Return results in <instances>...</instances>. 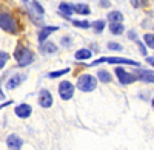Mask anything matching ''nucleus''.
<instances>
[{
	"label": "nucleus",
	"instance_id": "nucleus-1",
	"mask_svg": "<svg viewBox=\"0 0 154 150\" xmlns=\"http://www.w3.org/2000/svg\"><path fill=\"white\" fill-rule=\"evenodd\" d=\"M0 28H2L5 33L16 34L19 31V23H17V20L14 17L9 14V12L0 11Z\"/></svg>",
	"mask_w": 154,
	"mask_h": 150
},
{
	"label": "nucleus",
	"instance_id": "nucleus-2",
	"mask_svg": "<svg viewBox=\"0 0 154 150\" xmlns=\"http://www.w3.org/2000/svg\"><path fill=\"white\" fill-rule=\"evenodd\" d=\"M100 64H114V65H119V64H125V65H133V67H140L139 62L133 60V59H126V57H100L97 60H93L88 67H96Z\"/></svg>",
	"mask_w": 154,
	"mask_h": 150
},
{
	"label": "nucleus",
	"instance_id": "nucleus-3",
	"mask_svg": "<svg viewBox=\"0 0 154 150\" xmlns=\"http://www.w3.org/2000/svg\"><path fill=\"white\" fill-rule=\"evenodd\" d=\"M14 57L17 60L19 67H26V65H29V64H32V62H34V53L31 51L29 48L22 46V45L16 49Z\"/></svg>",
	"mask_w": 154,
	"mask_h": 150
},
{
	"label": "nucleus",
	"instance_id": "nucleus-4",
	"mask_svg": "<svg viewBox=\"0 0 154 150\" xmlns=\"http://www.w3.org/2000/svg\"><path fill=\"white\" fill-rule=\"evenodd\" d=\"M96 87H97V79L94 76H91V74H82V76H79V79H77V88L83 93L94 91Z\"/></svg>",
	"mask_w": 154,
	"mask_h": 150
},
{
	"label": "nucleus",
	"instance_id": "nucleus-5",
	"mask_svg": "<svg viewBox=\"0 0 154 150\" xmlns=\"http://www.w3.org/2000/svg\"><path fill=\"white\" fill-rule=\"evenodd\" d=\"M114 73H116V76H117V79H119V82H120L122 85H130V84H133V82L137 81L136 74L128 73V71H126L125 68H122V67H117V68L114 70Z\"/></svg>",
	"mask_w": 154,
	"mask_h": 150
},
{
	"label": "nucleus",
	"instance_id": "nucleus-6",
	"mask_svg": "<svg viewBox=\"0 0 154 150\" xmlns=\"http://www.w3.org/2000/svg\"><path fill=\"white\" fill-rule=\"evenodd\" d=\"M59 96L63 101H69L74 96V85L69 81H62L59 84Z\"/></svg>",
	"mask_w": 154,
	"mask_h": 150
},
{
	"label": "nucleus",
	"instance_id": "nucleus-7",
	"mask_svg": "<svg viewBox=\"0 0 154 150\" xmlns=\"http://www.w3.org/2000/svg\"><path fill=\"white\" fill-rule=\"evenodd\" d=\"M38 105L43 107V108H49L53 105V96H51V93L45 88L40 90V93H38Z\"/></svg>",
	"mask_w": 154,
	"mask_h": 150
},
{
	"label": "nucleus",
	"instance_id": "nucleus-8",
	"mask_svg": "<svg viewBox=\"0 0 154 150\" xmlns=\"http://www.w3.org/2000/svg\"><path fill=\"white\" fill-rule=\"evenodd\" d=\"M14 111H16V115L19 116V118H22V119H26V118H29L31 116V113H32V107L29 105V104H19L16 108H14Z\"/></svg>",
	"mask_w": 154,
	"mask_h": 150
},
{
	"label": "nucleus",
	"instance_id": "nucleus-9",
	"mask_svg": "<svg viewBox=\"0 0 154 150\" xmlns=\"http://www.w3.org/2000/svg\"><path fill=\"white\" fill-rule=\"evenodd\" d=\"M26 79V76L25 74H14L12 78H9L8 81H6V84H5V87H6V90H14V88H17V87Z\"/></svg>",
	"mask_w": 154,
	"mask_h": 150
},
{
	"label": "nucleus",
	"instance_id": "nucleus-10",
	"mask_svg": "<svg viewBox=\"0 0 154 150\" xmlns=\"http://www.w3.org/2000/svg\"><path fill=\"white\" fill-rule=\"evenodd\" d=\"M6 144H8L9 150H20L22 145H23V141H22L20 136H17V135H9L6 138Z\"/></svg>",
	"mask_w": 154,
	"mask_h": 150
},
{
	"label": "nucleus",
	"instance_id": "nucleus-11",
	"mask_svg": "<svg viewBox=\"0 0 154 150\" xmlns=\"http://www.w3.org/2000/svg\"><path fill=\"white\" fill-rule=\"evenodd\" d=\"M137 81H142L145 84H154V73L149 70H137Z\"/></svg>",
	"mask_w": 154,
	"mask_h": 150
},
{
	"label": "nucleus",
	"instance_id": "nucleus-12",
	"mask_svg": "<svg viewBox=\"0 0 154 150\" xmlns=\"http://www.w3.org/2000/svg\"><path fill=\"white\" fill-rule=\"evenodd\" d=\"M56 31H59V27H49V25H48V27H43L40 31H38V42L43 43L48 37L53 33H56Z\"/></svg>",
	"mask_w": 154,
	"mask_h": 150
},
{
	"label": "nucleus",
	"instance_id": "nucleus-13",
	"mask_svg": "<svg viewBox=\"0 0 154 150\" xmlns=\"http://www.w3.org/2000/svg\"><path fill=\"white\" fill-rule=\"evenodd\" d=\"M59 12H60V14L65 17V19H71L72 12H74V9H72V3L62 2V3L59 5Z\"/></svg>",
	"mask_w": 154,
	"mask_h": 150
},
{
	"label": "nucleus",
	"instance_id": "nucleus-14",
	"mask_svg": "<svg viewBox=\"0 0 154 150\" xmlns=\"http://www.w3.org/2000/svg\"><path fill=\"white\" fill-rule=\"evenodd\" d=\"M40 51H42L43 54H54V53L57 51V46H56V43H53V42L45 40L43 43H40Z\"/></svg>",
	"mask_w": 154,
	"mask_h": 150
},
{
	"label": "nucleus",
	"instance_id": "nucleus-15",
	"mask_svg": "<svg viewBox=\"0 0 154 150\" xmlns=\"http://www.w3.org/2000/svg\"><path fill=\"white\" fill-rule=\"evenodd\" d=\"M93 53H91V49H88V48H82V49H77L74 57L75 60H86V59H91Z\"/></svg>",
	"mask_w": 154,
	"mask_h": 150
},
{
	"label": "nucleus",
	"instance_id": "nucleus-16",
	"mask_svg": "<svg viewBox=\"0 0 154 150\" xmlns=\"http://www.w3.org/2000/svg\"><path fill=\"white\" fill-rule=\"evenodd\" d=\"M109 31L114 36H120L125 31V27H123L122 22H114V23H109Z\"/></svg>",
	"mask_w": 154,
	"mask_h": 150
},
{
	"label": "nucleus",
	"instance_id": "nucleus-17",
	"mask_svg": "<svg viewBox=\"0 0 154 150\" xmlns=\"http://www.w3.org/2000/svg\"><path fill=\"white\" fill-rule=\"evenodd\" d=\"M72 9H74V12H77V14H80V16H88L89 12H91L89 6H88V5H83V3H75V5H72Z\"/></svg>",
	"mask_w": 154,
	"mask_h": 150
},
{
	"label": "nucleus",
	"instance_id": "nucleus-18",
	"mask_svg": "<svg viewBox=\"0 0 154 150\" xmlns=\"http://www.w3.org/2000/svg\"><path fill=\"white\" fill-rule=\"evenodd\" d=\"M97 79L103 84H109L112 81V76L108 73V70H99L97 71Z\"/></svg>",
	"mask_w": 154,
	"mask_h": 150
},
{
	"label": "nucleus",
	"instance_id": "nucleus-19",
	"mask_svg": "<svg viewBox=\"0 0 154 150\" xmlns=\"http://www.w3.org/2000/svg\"><path fill=\"white\" fill-rule=\"evenodd\" d=\"M108 20H109V23L122 22L123 20V14L120 11H111V12H108Z\"/></svg>",
	"mask_w": 154,
	"mask_h": 150
},
{
	"label": "nucleus",
	"instance_id": "nucleus-20",
	"mask_svg": "<svg viewBox=\"0 0 154 150\" xmlns=\"http://www.w3.org/2000/svg\"><path fill=\"white\" fill-rule=\"evenodd\" d=\"M105 25H106V22H105L103 19H100V20H96V22L93 23V28H94V33L100 34L102 31L105 30Z\"/></svg>",
	"mask_w": 154,
	"mask_h": 150
},
{
	"label": "nucleus",
	"instance_id": "nucleus-21",
	"mask_svg": "<svg viewBox=\"0 0 154 150\" xmlns=\"http://www.w3.org/2000/svg\"><path fill=\"white\" fill-rule=\"evenodd\" d=\"M31 8H32V11H34V12H37V14L40 16V17H42V16L45 14V9H43V6H42L40 3H38L37 0H34V2H31Z\"/></svg>",
	"mask_w": 154,
	"mask_h": 150
},
{
	"label": "nucleus",
	"instance_id": "nucleus-22",
	"mask_svg": "<svg viewBox=\"0 0 154 150\" xmlns=\"http://www.w3.org/2000/svg\"><path fill=\"white\" fill-rule=\"evenodd\" d=\"M69 71H71V68H63V70H59V71H53V73L48 74V78L49 79H56V78H60V76H63V74H66Z\"/></svg>",
	"mask_w": 154,
	"mask_h": 150
},
{
	"label": "nucleus",
	"instance_id": "nucleus-23",
	"mask_svg": "<svg viewBox=\"0 0 154 150\" xmlns=\"http://www.w3.org/2000/svg\"><path fill=\"white\" fill-rule=\"evenodd\" d=\"M143 42L146 43V46H149V48L154 49V33H146L143 36Z\"/></svg>",
	"mask_w": 154,
	"mask_h": 150
},
{
	"label": "nucleus",
	"instance_id": "nucleus-24",
	"mask_svg": "<svg viewBox=\"0 0 154 150\" xmlns=\"http://www.w3.org/2000/svg\"><path fill=\"white\" fill-rule=\"evenodd\" d=\"M72 22V25H74V27H77V28H89V27H91V23H89L88 20H71Z\"/></svg>",
	"mask_w": 154,
	"mask_h": 150
},
{
	"label": "nucleus",
	"instance_id": "nucleus-25",
	"mask_svg": "<svg viewBox=\"0 0 154 150\" xmlns=\"http://www.w3.org/2000/svg\"><path fill=\"white\" fill-rule=\"evenodd\" d=\"M8 60H9V54H8L6 51H0V70L6 65Z\"/></svg>",
	"mask_w": 154,
	"mask_h": 150
},
{
	"label": "nucleus",
	"instance_id": "nucleus-26",
	"mask_svg": "<svg viewBox=\"0 0 154 150\" xmlns=\"http://www.w3.org/2000/svg\"><path fill=\"white\" fill-rule=\"evenodd\" d=\"M108 49H111V51H122L123 49V46L120 45V43H117V42H108Z\"/></svg>",
	"mask_w": 154,
	"mask_h": 150
},
{
	"label": "nucleus",
	"instance_id": "nucleus-27",
	"mask_svg": "<svg viewBox=\"0 0 154 150\" xmlns=\"http://www.w3.org/2000/svg\"><path fill=\"white\" fill-rule=\"evenodd\" d=\"M60 42H62V45H63V46H66V48H68V46H71V43H72L71 37H68V36L62 37V40H60Z\"/></svg>",
	"mask_w": 154,
	"mask_h": 150
},
{
	"label": "nucleus",
	"instance_id": "nucleus-28",
	"mask_svg": "<svg viewBox=\"0 0 154 150\" xmlns=\"http://www.w3.org/2000/svg\"><path fill=\"white\" fill-rule=\"evenodd\" d=\"M136 42H137V46H139V49H140V53H142L143 56H146L148 51H146V46L143 45V42H140V40H136Z\"/></svg>",
	"mask_w": 154,
	"mask_h": 150
},
{
	"label": "nucleus",
	"instance_id": "nucleus-29",
	"mask_svg": "<svg viewBox=\"0 0 154 150\" xmlns=\"http://www.w3.org/2000/svg\"><path fill=\"white\" fill-rule=\"evenodd\" d=\"M100 6L102 8H109L111 6V2H109V0H100Z\"/></svg>",
	"mask_w": 154,
	"mask_h": 150
},
{
	"label": "nucleus",
	"instance_id": "nucleus-30",
	"mask_svg": "<svg viewBox=\"0 0 154 150\" xmlns=\"http://www.w3.org/2000/svg\"><path fill=\"white\" fill-rule=\"evenodd\" d=\"M128 37H130L131 40H137V34H136V31H130V33H128Z\"/></svg>",
	"mask_w": 154,
	"mask_h": 150
},
{
	"label": "nucleus",
	"instance_id": "nucleus-31",
	"mask_svg": "<svg viewBox=\"0 0 154 150\" xmlns=\"http://www.w3.org/2000/svg\"><path fill=\"white\" fill-rule=\"evenodd\" d=\"M146 62H148L149 65H152V67H154V57H146Z\"/></svg>",
	"mask_w": 154,
	"mask_h": 150
},
{
	"label": "nucleus",
	"instance_id": "nucleus-32",
	"mask_svg": "<svg viewBox=\"0 0 154 150\" xmlns=\"http://www.w3.org/2000/svg\"><path fill=\"white\" fill-rule=\"evenodd\" d=\"M151 105H152V108H154V97H152V101H151Z\"/></svg>",
	"mask_w": 154,
	"mask_h": 150
},
{
	"label": "nucleus",
	"instance_id": "nucleus-33",
	"mask_svg": "<svg viewBox=\"0 0 154 150\" xmlns=\"http://www.w3.org/2000/svg\"><path fill=\"white\" fill-rule=\"evenodd\" d=\"M23 2H25V3H26V2H28V0H23Z\"/></svg>",
	"mask_w": 154,
	"mask_h": 150
}]
</instances>
